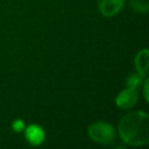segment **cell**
<instances>
[{"label":"cell","mask_w":149,"mask_h":149,"mask_svg":"<svg viewBox=\"0 0 149 149\" xmlns=\"http://www.w3.org/2000/svg\"><path fill=\"white\" fill-rule=\"evenodd\" d=\"M142 84V74L140 73H135V74H130L127 79V87H132L137 90Z\"/></svg>","instance_id":"cell-7"},{"label":"cell","mask_w":149,"mask_h":149,"mask_svg":"<svg viewBox=\"0 0 149 149\" xmlns=\"http://www.w3.org/2000/svg\"><path fill=\"white\" fill-rule=\"evenodd\" d=\"M121 139L132 146H142L148 142V114L142 111L126 114L119 123Z\"/></svg>","instance_id":"cell-1"},{"label":"cell","mask_w":149,"mask_h":149,"mask_svg":"<svg viewBox=\"0 0 149 149\" xmlns=\"http://www.w3.org/2000/svg\"><path fill=\"white\" fill-rule=\"evenodd\" d=\"M13 129H14L15 132L22 130V129H23V122H22L21 120H15V121L13 122Z\"/></svg>","instance_id":"cell-9"},{"label":"cell","mask_w":149,"mask_h":149,"mask_svg":"<svg viewBox=\"0 0 149 149\" xmlns=\"http://www.w3.org/2000/svg\"><path fill=\"white\" fill-rule=\"evenodd\" d=\"M148 62H149L148 50L143 49L136 55V58H135V65H136V69H137L140 74H142V76L146 74V71L148 68Z\"/></svg>","instance_id":"cell-6"},{"label":"cell","mask_w":149,"mask_h":149,"mask_svg":"<svg viewBox=\"0 0 149 149\" xmlns=\"http://www.w3.org/2000/svg\"><path fill=\"white\" fill-rule=\"evenodd\" d=\"M130 5L134 8V10L140 13H146L149 7L147 0H130Z\"/></svg>","instance_id":"cell-8"},{"label":"cell","mask_w":149,"mask_h":149,"mask_svg":"<svg viewBox=\"0 0 149 149\" xmlns=\"http://www.w3.org/2000/svg\"><path fill=\"white\" fill-rule=\"evenodd\" d=\"M88 135L93 141H95L98 143L107 144V143H111L114 141L115 130L112 125L104 122V121H98L90 126Z\"/></svg>","instance_id":"cell-2"},{"label":"cell","mask_w":149,"mask_h":149,"mask_svg":"<svg viewBox=\"0 0 149 149\" xmlns=\"http://www.w3.org/2000/svg\"><path fill=\"white\" fill-rule=\"evenodd\" d=\"M26 137H27V140L31 144L37 146V144L43 142V140H44V132H43V129L40 126L31 125L26 130Z\"/></svg>","instance_id":"cell-5"},{"label":"cell","mask_w":149,"mask_h":149,"mask_svg":"<svg viewBox=\"0 0 149 149\" xmlns=\"http://www.w3.org/2000/svg\"><path fill=\"white\" fill-rule=\"evenodd\" d=\"M123 2L125 0H98V6L102 15L112 16L122 8Z\"/></svg>","instance_id":"cell-4"},{"label":"cell","mask_w":149,"mask_h":149,"mask_svg":"<svg viewBox=\"0 0 149 149\" xmlns=\"http://www.w3.org/2000/svg\"><path fill=\"white\" fill-rule=\"evenodd\" d=\"M136 100H137V90L132 88V87H127L126 90H123L122 92L119 93L115 101L120 108L127 109V108L134 106Z\"/></svg>","instance_id":"cell-3"}]
</instances>
